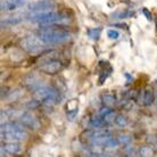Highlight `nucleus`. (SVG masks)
<instances>
[{
	"label": "nucleus",
	"instance_id": "obj_1",
	"mask_svg": "<svg viewBox=\"0 0 157 157\" xmlns=\"http://www.w3.org/2000/svg\"><path fill=\"white\" fill-rule=\"evenodd\" d=\"M29 86H30V89L33 91L36 98L41 100V102L44 104V105H54V104L59 101L58 92H57L54 88L43 84L39 80L31 81L30 84H29Z\"/></svg>",
	"mask_w": 157,
	"mask_h": 157
},
{
	"label": "nucleus",
	"instance_id": "obj_2",
	"mask_svg": "<svg viewBox=\"0 0 157 157\" xmlns=\"http://www.w3.org/2000/svg\"><path fill=\"white\" fill-rule=\"evenodd\" d=\"M38 36L42 42L46 43H63L70 40L71 33L62 28L44 26L39 30Z\"/></svg>",
	"mask_w": 157,
	"mask_h": 157
},
{
	"label": "nucleus",
	"instance_id": "obj_3",
	"mask_svg": "<svg viewBox=\"0 0 157 157\" xmlns=\"http://www.w3.org/2000/svg\"><path fill=\"white\" fill-rule=\"evenodd\" d=\"M1 139L6 141H23L28 138L26 131L16 123H2L0 128Z\"/></svg>",
	"mask_w": 157,
	"mask_h": 157
},
{
	"label": "nucleus",
	"instance_id": "obj_4",
	"mask_svg": "<svg viewBox=\"0 0 157 157\" xmlns=\"http://www.w3.org/2000/svg\"><path fill=\"white\" fill-rule=\"evenodd\" d=\"M66 20V17L63 14L54 12H47V13H38L34 15L30 16L29 21L32 23H39V24H50L56 23V22H63Z\"/></svg>",
	"mask_w": 157,
	"mask_h": 157
},
{
	"label": "nucleus",
	"instance_id": "obj_5",
	"mask_svg": "<svg viewBox=\"0 0 157 157\" xmlns=\"http://www.w3.org/2000/svg\"><path fill=\"white\" fill-rule=\"evenodd\" d=\"M21 47L23 48L25 51L32 54V55H36V54L41 52L44 49L43 44H41L38 41L36 38H34V36H25L24 39H22V41H21Z\"/></svg>",
	"mask_w": 157,
	"mask_h": 157
},
{
	"label": "nucleus",
	"instance_id": "obj_6",
	"mask_svg": "<svg viewBox=\"0 0 157 157\" xmlns=\"http://www.w3.org/2000/svg\"><path fill=\"white\" fill-rule=\"evenodd\" d=\"M56 8V2L54 0H39L32 4L29 8L31 13L38 14V13H47L51 12Z\"/></svg>",
	"mask_w": 157,
	"mask_h": 157
},
{
	"label": "nucleus",
	"instance_id": "obj_7",
	"mask_svg": "<svg viewBox=\"0 0 157 157\" xmlns=\"http://www.w3.org/2000/svg\"><path fill=\"white\" fill-rule=\"evenodd\" d=\"M62 68H63V63L60 60H58V59H54V58L46 60L39 67L40 71L43 72V73H47V74H56Z\"/></svg>",
	"mask_w": 157,
	"mask_h": 157
},
{
	"label": "nucleus",
	"instance_id": "obj_8",
	"mask_svg": "<svg viewBox=\"0 0 157 157\" xmlns=\"http://www.w3.org/2000/svg\"><path fill=\"white\" fill-rule=\"evenodd\" d=\"M18 122H20L22 125L26 126L31 130H38L40 128V122L38 121V118L32 115L29 112H23L18 115Z\"/></svg>",
	"mask_w": 157,
	"mask_h": 157
},
{
	"label": "nucleus",
	"instance_id": "obj_9",
	"mask_svg": "<svg viewBox=\"0 0 157 157\" xmlns=\"http://www.w3.org/2000/svg\"><path fill=\"white\" fill-rule=\"evenodd\" d=\"M22 150V146L17 141H8L6 144H2L0 147V153L1 156H8V155H14V154L20 153Z\"/></svg>",
	"mask_w": 157,
	"mask_h": 157
},
{
	"label": "nucleus",
	"instance_id": "obj_10",
	"mask_svg": "<svg viewBox=\"0 0 157 157\" xmlns=\"http://www.w3.org/2000/svg\"><path fill=\"white\" fill-rule=\"evenodd\" d=\"M28 2V0H2L1 1V10L12 12L17 8L23 7Z\"/></svg>",
	"mask_w": 157,
	"mask_h": 157
},
{
	"label": "nucleus",
	"instance_id": "obj_11",
	"mask_svg": "<svg viewBox=\"0 0 157 157\" xmlns=\"http://www.w3.org/2000/svg\"><path fill=\"white\" fill-rule=\"evenodd\" d=\"M139 100L138 102L142 105V106H150L154 101H155V97H154V94L151 90H148V89H144L141 90L140 94H139Z\"/></svg>",
	"mask_w": 157,
	"mask_h": 157
},
{
	"label": "nucleus",
	"instance_id": "obj_12",
	"mask_svg": "<svg viewBox=\"0 0 157 157\" xmlns=\"http://www.w3.org/2000/svg\"><path fill=\"white\" fill-rule=\"evenodd\" d=\"M22 21H23V17H21V16L7 17V18L1 21V26H13V25H16V24H20Z\"/></svg>",
	"mask_w": 157,
	"mask_h": 157
},
{
	"label": "nucleus",
	"instance_id": "obj_13",
	"mask_svg": "<svg viewBox=\"0 0 157 157\" xmlns=\"http://www.w3.org/2000/svg\"><path fill=\"white\" fill-rule=\"evenodd\" d=\"M104 124H105V122H104L101 116H100V117H92L90 120V122H89V126L94 130L101 129Z\"/></svg>",
	"mask_w": 157,
	"mask_h": 157
},
{
	"label": "nucleus",
	"instance_id": "obj_14",
	"mask_svg": "<svg viewBox=\"0 0 157 157\" xmlns=\"http://www.w3.org/2000/svg\"><path fill=\"white\" fill-rule=\"evenodd\" d=\"M134 16L133 10H130V9H126V10H123V12H117L116 14H114L113 18H117V20H124V18H130Z\"/></svg>",
	"mask_w": 157,
	"mask_h": 157
},
{
	"label": "nucleus",
	"instance_id": "obj_15",
	"mask_svg": "<svg viewBox=\"0 0 157 157\" xmlns=\"http://www.w3.org/2000/svg\"><path fill=\"white\" fill-rule=\"evenodd\" d=\"M115 102H116V99L113 94H105L102 96V104L107 107H113L115 105Z\"/></svg>",
	"mask_w": 157,
	"mask_h": 157
},
{
	"label": "nucleus",
	"instance_id": "obj_16",
	"mask_svg": "<svg viewBox=\"0 0 157 157\" xmlns=\"http://www.w3.org/2000/svg\"><path fill=\"white\" fill-rule=\"evenodd\" d=\"M104 146H105V149L106 150H115V149H117L118 148V146H120V141H118V139L109 138Z\"/></svg>",
	"mask_w": 157,
	"mask_h": 157
},
{
	"label": "nucleus",
	"instance_id": "obj_17",
	"mask_svg": "<svg viewBox=\"0 0 157 157\" xmlns=\"http://www.w3.org/2000/svg\"><path fill=\"white\" fill-rule=\"evenodd\" d=\"M100 34H101V29L100 28L89 29L88 30V36H89V38L91 40H94V41H97L100 38Z\"/></svg>",
	"mask_w": 157,
	"mask_h": 157
},
{
	"label": "nucleus",
	"instance_id": "obj_18",
	"mask_svg": "<svg viewBox=\"0 0 157 157\" xmlns=\"http://www.w3.org/2000/svg\"><path fill=\"white\" fill-rule=\"evenodd\" d=\"M138 155H140L142 157H149V156H153L154 155V150L151 147L149 146H142L139 148V151H138Z\"/></svg>",
	"mask_w": 157,
	"mask_h": 157
},
{
	"label": "nucleus",
	"instance_id": "obj_19",
	"mask_svg": "<svg viewBox=\"0 0 157 157\" xmlns=\"http://www.w3.org/2000/svg\"><path fill=\"white\" fill-rule=\"evenodd\" d=\"M114 122L118 128H125V126L128 125V120H126V117L123 116V115H116Z\"/></svg>",
	"mask_w": 157,
	"mask_h": 157
},
{
	"label": "nucleus",
	"instance_id": "obj_20",
	"mask_svg": "<svg viewBox=\"0 0 157 157\" xmlns=\"http://www.w3.org/2000/svg\"><path fill=\"white\" fill-rule=\"evenodd\" d=\"M102 120H104V122H105V124H109V123H112L113 122V120H115V113L113 112V110L110 109L107 114H105L104 116H101Z\"/></svg>",
	"mask_w": 157,
	"mask_h": 157
},
{
	"label": "nucleus",
	"instance_id": "obj_21",
	"mask_svg": "<svg viewBox=\"0 0 157 157\" xmlns=\"http://www.w3.org/2000/svg\"><path fill=\"white\" fill-rule=\"evenodd\" d=\"M117 139L118 141H120V144H122V145L128 146L132 142V138L130 137V136H128V134H120Z\"/></svg>",
	"mask_w": 157,
	"mask_h": 157
},
{
	"label": "nucleus",
	"instance_id": "obj_22",
	"mask_svg": "<svg viewBox=\"0 0 157 157\" xmlns=\"http://www.w3.org/2000/svg\"><path fill=\"white\" fill-rule=\"evenodd\" d=\"M107 36H108V38L109 39H118L120 38V32L116 31V30H113V29H109L108 31H107Z\"/></svg>",
	"mask_w": 157,
	"mask_h": 157
},
{
	"label": "nucleus",
	"instance_id": "obj_23",
	"mask_svg": "<svg viewBox=\"0 0 157 157\" xmlns=\"http://www.w3.org/2000/svg\"><path fill=\"white\" fill-rule=\"evenodd\" d=\"M126 153H128V156H136L137 155V151L134 149V147L131 145H128V147H126Z\"/></svg>",
	"mask_w": 157,
	"mask_h": 157
},
{
	"label": "nucleus",
	"instance_id": "obj_24",
	"mask_svg": "<svg viewBox=\"0 0 157 157\" xmlns=\"http://www.w3.org/2000/svg\"><path fill=\"white\" fill-rule=\"evenodd\" d=\"M76 115H78V108H75L73 112H71V110H68V112H67V117L70 118L71 121L74 120V117L76 116Z\"/></svg>",
	"mask_w": 157,
	"mask_h": 157
},
{
	"label": "nucleus",
	"instance_id": "obj_25",
	"mask_svg": "<svg viewBox=\"0 0 157 157\" xmlns=\"http://www.w3.org/2000/svg\"><path fill=\"white\" fill-rule=\"evenodd\" d=\"M142 13H144V15L146 16V18L147 20H151V14H150V12H148V9H146V8H144L142 9Z\"/></svg>",
	"mask_w": 157,
	"mask_h": 157
},
{
	"label": "nucleus",
	"instance_id": "obj_26",
	"mask_svg": "<svg viewBox=\"0 0 157 157\" xmlns=\"http://www.w3.org/2000/svg\"><path fill=\"white\" fill-rule=\"evenodd\" d=\"M155 101H156V104H157V92H156V96H155Z\"/></svg>",
	"mask_w": 157,
	"mask_h": 157
},
{
	"label": "nucleus",
	"instance_id": "obj_27",
	"mask_svg": "<svg viewBox=\"0 0 157 157\" xmlns=\"http://www.w3.org/2000/svg\"><path fill=\"white\" fill-rule=\"evenodd\" d=\"M156 84H157V80H156Z\"/></svg>",
	"mask_w": 157,
	"mask_h": 157
}]
</instances>
